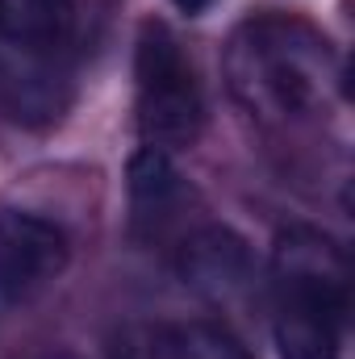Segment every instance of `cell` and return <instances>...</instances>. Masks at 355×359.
Instances as JSON below:
<instances>
[{
  "mask_svg": "<svg viewBox=\"0 0 355 359\" xmlns=\"http://www.w3.org/2000/svg\"><path fill=\"white\" fill-rule=\"evenodd\" d=\"M226 84L255 121L293 126L326 113L343 96V63L314 25L264 13L234 29L226 46Z\"/></svg>",
  "mask_w": 355,
  "mask_h": 359,
  "instance_id": "obj_1",
  "label": "cell"
},
{
  "mask_svg": "<svg viewBox=\"0 0 355 359\" xmlns=\"http://www.w3.org/2000/svg\"><path fill=\"white\" fill-rule=\"evenodd\" d=\"M213 0H176V8L180 13H188V17H196V13H205Z\"/></svg>",
  "mask_w": 355,
  "mask_h": 359,
  "instance_id": "obj_9",
  "label": "cell"
},
{
  "mask_svg": "<svg viewBox=\"0 0 355 359\" xmlns=\"http://www.w3.org/2000/svg\"><path fill=\"white\" fill-rule=\"evenodd\" d=\"M46 359H80V355H67V351H55V355H46Z\"/></svg>",
  "mask_w": 355,
  "mask_h": 359,
  "instance_id": "obj_10",
  "label": "cell"
},
{
  "mask_svg": "<svg viewBox=\"0 0 355 359\" xmlns=\"http://www.w3.org/2000/svg\"><path fill=\"white\" fill-rule=\"evenodd\" d=\"M134 92H138V130L151 147H192L205 126V96L196 84L192 59L176 34L159 21L142 25L134 55Z\"/></svg>",
  "mask_w": 355,
  "mask_h": 359,
  "instance_id": "obj_3",
  "label": "cell"
},
{
  "mask_svg": "<svg viewBox=\"0 0 355 359\" xmlns=\"http://www.w3.org/2000/svg\"><path fill=\"white\" fill-rule=\"evenodd\" d=\"M72 0H0V50L59 59L72 38Z\"/></svg>",
  "mask_w": 355,
  "mask_h": 359,
  "instance_id": "obj_6",
  "label": "cell"
},
{
  "mask_svg": "<svg viewBox=\"0 0 355 359\" xmlns=\"http://www.w3.org/2000/svg\"><path fill=\"white\" fill-rule=\"evenodd\" d=\"M67 234L29 213L0 209V301H29L67 268Z\"/></svg>",
  "mask_w": 355,
  "mask_h": 359,
  "instance_id": "obj_4",
  "label": "cell"
},
{
  "mask_svg": "<svg viewBox=\"0 0 355 359\" xmlns=\"http://www.w3.org/2000/svg\"><path fill=\"white\" fill-rule=\"evenodd\" d=\"M176 271L184 288H192L205 301H234L251 284V251L247 243L226 226H205L192 238H184L176 255Z\"/></svg>",
  "mask_w": 355,
  "mask_h": 359,
  "instance_id": "obj_5",
  "label": "cell"
},
{
  "mask_svg": "<svg viewBox=\"0 0 355 359\" xmlns=\"http://www.w3.org/2000/svg\"><path fill=\"white\" fill-rule=\"evenodd\" d=\"M180 196V176L168 159V151L159 147H142L130 163V201H134V217L138 222H155L168 217V209Z\"/></svg>",
  "mask_w": 355,
  "mask_h": 359,
  "instance_id": "obj_7",
  "label": "cell"
},
{
  "mask_svg": "<svg viewBox=\"0 0 355 359\" xmlns=\"http://www.w3.org/2000/svg\"><path fill=\"white\" fill-rule=\"evenodd\" d=\"M347 255L314 230L293 226L272 251V334L280 359H339L347 326Z\"/></svg>",
  "mask_w": 355,
  "mask_h": 359,
  "instance_id": "obj_2",
  "label": "cell"
},
{
  "mask_svg": "<svg viewBox=\"0 0 355 359\" xmlns=\"http://www.w3.org/2000/svg\"><path fill=\"white\" fill-rule=\"evenodd\" d=\"M163 359H251V351L217 322H184L159 334Z\"/></svg>",
  "mask_w": 355,
  "mask_h": 359,
  "instance_id": "obj_8",
  "label": "cell"
}]
</instances>
